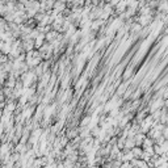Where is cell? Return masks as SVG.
I'll return each instance as SVG.
<instances>
[{
    "instance_id": "cell-1",
    "label": "cell",
    "mask_w": 168,
    "mask_h": 168,
    "mask_svg": "<svg viewBox=\"0 0 168 168\" xmlns=\"http://www.w3.org/2000/svg\"><path fill=\"white\" fill-rule=\"evenodd\" d=\"M134 147H137V143L134 141V138H128L126 139V143H125V148H128V150H133ZM124 148V150H125Z\"/></svg>"
},
{
    "instance_id": "cell-2",
    "label": "cell",
    "mask_w": 168,
    "mask_h": 168,
    "mask_svg": "<svg viewBox=\"0 0 168 168\" xmlns=\"http://www.w3.org/2000/svg\"><path fill=\"white\" fill-rule=\"evenodd\" d=\"M131 152H133V155H134L135 159H142L143 148H142V147H134L133 150H131Z\"/></svg>"
}]
</instances>
